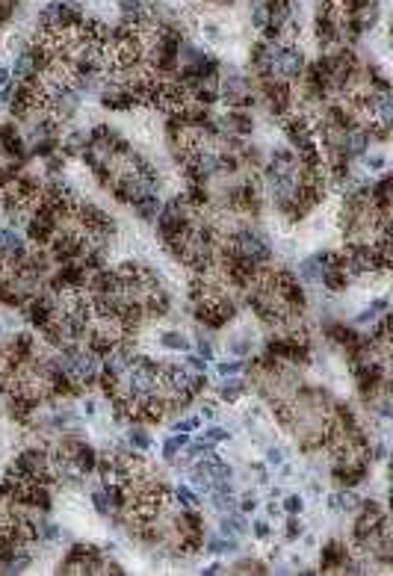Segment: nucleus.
<instances>
[{
	"mask_svg": "<svg viewBox=\"0 0 393 576\" xmlns=\"http://www.w3.org/2000/svg\"><path fill=\"white\" fill-rule=\"evenodd\" d=\"M243 370H246V361H240V357H237V361H222L219 367H216V372H219L222 379H225V375H237Z\"/></svg>",
	"mask_w": 393,
	"mask_h": 576,
	"instance_id": "obj_39",
	"label": "nucleus"
},
{
	"mask_svg": "<svg viewBox=\"0 0 393 576\" xmlns=\"http://www.w3.org/2000/svg\"><path fill=\"white\" fill-rule=\"evenodd\" d=\"M376 320H379V313L372 310V308H367L364 313H358V316H355V325H372Z\"/></svg>",
	"mask_w": 393,
	"mask_h": 576,
	"instance_id": "obj_49",
	"label": "nucleus"
},
{
	"mask_svg": "<svg viewBox=\"0 0 393 576\" xmlns=\"http://www.w3.org/2000/svg\"><path fill=\"white\" fill-rule=\"evenodd\" d=\"M189 444V434L187 431H174L172 438H166V444H163V461L166 464H174V459L181 455V449Z\"/></svg>",
	"mask_w": 393,
	"mask_h": 576,
	"instance_id": "obj_26",
	"label": "nucleus"
},
{
	"mask_svg": "<svg viewBox=\"0 0 393 576\" xmlns=\"http://www.w3.org/2000/svg\"><path fill=\"white\" fill-rule=\"evenodd\" d=\"M89 248V236L83 231H71V228H56V234L48 243V254L53 263H68V261H80Z\"/></svg>",
	"mask_w": 393,
	"mask_h": 576,
	"instance_id": "obj_5",
	"label": "nucleus"
},
{
	"mask_svg": "<svg viewBox=\"0 0 393 576\" xmlns=\"http://www.w3.org/2000/svg\"><path fill=\"white\" fill-rule=\"evenodd\" d=\"M160 346L166 349V352H189L192 349V340L187 334H181V331H163L160 334Z\"/></svg>",
	"mask_w": 393,
	"mask_h": 576,
	"instance_id": "obj_28",
	"label": "nucleus"
},
{
	"mask_svg": "<svg viewBox=\"0 0 393 576\" xmlns=\"http://www.w3.org/2000/svg\"><path fill=\"white\" fill-rule=\"evenodd\" d=\"M12 92H15V80H12V83H6V86H0V110L9 107V101H12Z\"/></svg>",
	"mask_w": 393,
	"mask_h": 576,
	"instance_id": "obj_50",
	"label": "nucleus"
},
{
	"mask_svg": "<svg viewBox=\"0 0 393 576\" xmlns=\"http://www.w3.org/2000/svg\"><path fill=\"white\" fill-rule=\"evenodd\" d=\"M281 511H287V514H302L305 511V500L299 493H287L284 500H281Z\"/></svg>",
	"mask_w": 393,
	"mask_h": 576,
	"instance_id": "obj_36",
	"label": "nucleus"
},
{
	"mask_svg": "<svg viewBox=\"0 0 393 576\" xmlns=\"http://www.w3.org/2000/svg\"><path fill=\"white\" fill-rule=\"evenodd\" d=\"M251 27L258 30V33H263L269 27V6H266V0H251Z\"/></svg>",
	"mask_w": 393,
	"mask_h": 576,
	"instance_id": "obj_30",
	"label": "nucleus"
},
{
	"mask_svg": "<svg viewBox=\"0 0 393 576\" xmlns=\"http://www.w3.org/2000/svg\"><path fill=\"white\" fill-rule=\"evenodd\" d=\"M328 508H331V511H343V514H355V508H358L355 491H352V488L334 491V493L328 496Z\"/></svg>",
	"mask_w": 393,
	"mask_h": 576,
	"instance_id": "obj_20",
	"label": "nucleus"
},
{
	"mask_svg": "<svg viewBox=\"0 0 393 576\" xmlns=\"http://www.w3.org/2000/svg\"><path fill=\"white\" fill-rule=\"evenodd\" d=\"M189 482H192V491H195V493H210V488H213L207 476H204V473H199L195 467H192V473H189Z\"/></svg>",
	"mask_w": 393,
	"mask_h": 576,
	"instance_id": "obj_38",
	"label": "nucleus"
},
{
	"mask_svg": "<svg viewBox=\"0 0 393 576\" xmlns=\"http://www.w3.org/2000/svg\"><path fill=\"white\" fill-rule=\"evenodd\" d=\"M154 222H157V231H160L163 240L187 236L192 228V207H187L184 195H174L166 204H160V213H157Z\"/></svg>",
	"mask_w": 393,
	"mask_h": 576,
	"instance_id": "obj_4",
	"label": "nucleus"
},
{
	"mask_svg": "<svg viewBox=\"0 0 393 576\" xmlns=\"http://www.w3.org/2000/svg\"><path fill=\"white\" fill-rule=\"evenodd\" d=\"M71 464L80 470L83 476H89V473H95V467H98V449L92 446V444H86V441H80L74 449H71Z\"/></svg>",
	"mask_w": 393,
	"mask_h": 576,
	"instance_id": "obj_16",
	"label": "nucleus"
},
{
	"mask_svg": "<svg viewBox=\"0 0 393 576\" xmlns=\"http://www.w3.org/2000/svg\"><path fill=\"white\" fill-rule=\"evenodd\" d=\"M63 538V532H60V526H56L53 520H48V518H36V541H42V544H56Z\"/></svg>",
	"mask_w": 393,
	"mask_h": 576,
	"instance_id": "obj_27",
	"label": "nucleus"
},
{
	"mask_svg": "<svg viewBox=\"0 0 393 576\" xmlns=\"http://www.w3.org/2000/svg\"><path fill=\"white\" fill-rule=\"evenodd\" d=\"M86 281H89V272L83 269V263L80 261H68V263H60V269L51 275L48 290L56 293V295L77 293V290H86Z\"/></svg>",
	"mask_w": 393,
	"mask_h": 576,
	"instance_id": "obj_6",
	"label": "nucleus"
},
{
	"mask_svg": "<svg viewBox=\"0 0 393 576\" xmlns=\"http://www.w3.org/2000/svg\"><path fill=\"white\" fill-rule=\"evenodd\" d=\"M95 411H98V405H95L92 399H86V402H83V414H86V417H95Z\"/></svg>",
	"mask_w": 393,
	"mask_h": 576,
	"instance_id": "obj_56",
	"label": "nucleus"
},
{
	"mask_svg": "<svg viewBox=\"0 0 393 576\" xmlns=\"http://www.w3.org/2000/svg\"><path fill=\"white\" fill-rule=\"evenodd\" d=\"M130 207H133V213L140 216L142 222H154V219H157V213H160V198H157V195H148V198H142V201H133Z\"/></svg>",
	"mask_w": 393,
	"mask_h": 576,
	"instance_id": "obj_29",
	"label": "nucleus"
},
{
	"mask_svg": "<svg viewBox=\"0 0 393 576\" xmlns=\"http://www.w3.org/2000/svg\"><path fill=\"white\" fill-rule=\"evenodd\" d=\"M364 166L370 174H379L387 169V157L384 154H364Z\"/></svg>",
	"mask_w": 393,
	"mask_h": 576,
	"instance_id": "obj_35",
	"label": "nucleus"
},
{
	"mask_svg": "<svg viewBox=\"0 0 393 576\" xmlns=\"http://www.w3.org/2000/svg\"><path fill=\"white\" fill-rule=\"evenodd\" d=\"M266 514H269V518H278V514H281V506H278V503H275V500H272V503L266 506Z\"/></svg>",
	"mask_w": 393,
	"mask_h": 576,
	"instance_id": "obj_55",
	"label": "nucleus"
},
{
	"mask_svg": "<svg viewBox=\"0 0 393 576\" xmlns=\"http://www.w3.org/2000/svg\"><path fill=\"white\" fill-rule=\"evenodd\" d=\"M86 293L89 295H110V293H122V278L115 269H98L89 272V281H86Z\"/></svg>",
	"mask_w": 393,
	"mask_h": 576,
	"instance_id": "obj_12",
	"label": "nucleus"
},
{
	"mask_svg": "<svg viewBox=\"0 0 393 576\" xmlns=\"http://www.w3.org/2000/svg\"><path fill=\"white\" fill-rule=\"evenodd\" d=\"M349 281H352V278L346 275L343 266H328V269H323V275H320V284H323L328 293H343V290L349 287Z\"/></svg>",
	"mask_w": 393,
	"mask_h": 576,
	"instance_id": "obj_19",
	"label": "nucleus"
},
{
	"mask_svg": "<svg viewBox=\"0 0 393 576\" xmlns=\"http://www.w3.org/2000/svg\"><path fill=\"white\" fill-rule=\"evenodd\" d=\"M352 559V553H349V547L343 544V541H328L325 547H323V562H320V570H340L346 562Z\"/></svg>",
	"mask_w": 393,
	"mask_h": 576,
	"instance_id": "obj_13",
	"label": "nucleus"
},
{
	"mask_svg": "<svg viewBox=\"0 0 393 576\" xmlns=\"http://www.w3.org/2000/svg\"><path fill=\"white\" fill-rule=\"evenodd\" d=\"M219 414V399H201V420H216Z\"/></svg>",
	"mask_w": 393,
	"mask_h": 576,
	"instance_id": "obj_44",
	"label": "nucleus"
},
{
	"mask_svg": "<svg viewBox=\"0 0 393 576\" xmlns=\"http://www.w3.org/2000/svg\"><path fill=\"white\" fill-rule=\"evenodd\" d=\"M83 9L71 4V0H51V4L38 12L36 24H38V33H48V36H66L68 30L80 27L83 24Z\"/></svg>",
	"mask_w": 393,
	"mask_h": 576,
	"instance_id": "obj_2",
	"label": "nucleus"
},
{
	"mask_svg": "<svg viewBox=\"0 0 393 576\" xmlns=\"http://www.w3.org/2000/svg\"><path fill=\"white\" fill-rule=\"evenodd\" d=\"M63 169H66V154H63V151H53L51 157H45V172H48V177H60Z\"/></svg>",
	"mask_w": 393,
	"mask_h": 576,
	"instance_id": "obj_32",
	"label": "nucleus"
},
{
	"mask_svg": "<svg viewBox=\"0 0 393 576\" xmlns=\"http://www.w3.org/2000/svg\"><path fill=\"white\" fill-rule=\"evenodd\" d=\"M199 426H201V417H187V420H178L172 429H174V431H187V434H189V431H195Z\"/></svg>",
	"mask_w": 393,
	"mask_h": 576,
	"instance_id": "obj_45",
	"label": "nucleus"
},
{
	"mask_svg": "<svg viewBox=\"0 0 393 576\" xmlns=\"http://www.w3.org/2000/svg\"><path fill=\"white\" fill-rule=\"evenodd\" d=\"M370 145H372V139H370L367 125L346 127L343 136H340V157L352 163V160H358V157H364L370 151Z\"/></svg>",
	"mask_w": 393,
	"mask_h": 576,
	"instance_id": "obj_10",
	"label": "nucleus"
},
{
	"mask_svg": "<svg viewBox=\"0 0 393 576\" xmlns=\"http://www.w3.org/2000/svg\"><path fill=\"white\" fill-rule=\"evenodd\" d=\"M80 101H83V92L74 89V86L68 83V86H63V89H56V92L48 95V112L63 125V122H68V118L77 115V110H80Z\"/></svg>",
	"mask_w": 393,
	"mask_h": 576,
	"instance_id": "obj_7",
	"label": "nucleus"
},
{
	"mask_svg": "<svg viewBox=\"0 0 393 576\" xmlns=\"http://www.w3.org/2000/svg\"><path fill=\"white\" fill-rule=\"evenodd\" d=\"M6 83H12V71H9V66H0V86H6Z\"/></svg>",
	"mask_w": 393,
	"mask_h": 576,
	"instance_id": "obj_52",
	"label": "nucleus"
},
{
	"mask_svg": "<svg viewBox=\"0 0 393 576\" xmlns=\"http://www.w3.org/2000/svg\"><path fill=\"white\" fill-rule=\"evenodd\" d=\"M251 535H254V538H258V541H266L269 535H272L269 520H254V523H251Z\"/></svg>",
	"mask_w": 393,
	"mask_h": 576,
	"instance_id": "obj_43",
	"label": "nucleus"
},
{
	"mask_svg": "<svg viewBox=\"0 0 393 576\" xmlns=\"http://www.w3.org/2000/svg\"><path fill=\"white\" fill-rule=\"evenodd\" d=\"M210 506L219 511V514L237 511V496H234L231 488H216V491H210Z\"/></svg>",
	"mask_w": 393,
	"mask_h": 576,
	"instance_id": "obj_25",
	"label": "nucleus"
},
{
	"mask_svg": "<svg viewBox=\"0 0 393 576\" xmlns=\"http://www.w3.org/2000/svg\"><path fill=\"white\" fill-rule=\"evenodd\" d=\"M92 508L101 514V518H110L112 514V506H110V496L104 493V488H98V491H92Z\"/></svg>",
	"mask_w": 393,
	"mask_h": 576,
	"instance_id": "obj_33",
	"label": "nucleus"
},
{
	"mask_svg": "<svg viewBox=\"0 0 393 576\" xmlns=\"http://www.w3.org/2000/svg\"><path fill=\"white\" fill-rule=\"evenodd\" d=\"M9 71H12L15 83H36L38 80V66H36V59L30 56V51L15 53V63H12Z\"/></svg>",
	"mask_w": 393,
	"mask_h": 576,
	"instance_id": "obj_14",
	"label": "nucleus"
},
{
	"mask_svg": "<svg viewBox=\"0 0 393 576\" xmlns=\"http://www.w3.org/2000/svg\"><path fill=\"white\" fill-rule=\"evenodd\" d=\"M237 357H246V355H251V337H243V340H231V346H228Z\"/></svg>",
	"mask_w": 393,
	"mask_h": 576,
	"instance_id": "obj_42",
	"label": "nucleus"
},
{
	"mask_svg": "<svg viewBox=\"0 0 393 576\" xmlns=\"http://www.w3.org/2000/svg\"><path fill=\"white\" fill-rule=\"evenodd\" d=\"M27 257V243L18 236L15 228H0V261H6L12 269L21 266V261Z\"/></svg>",
	"mask_w": 393,
	"mask_h": 576,
	"instance_id": "obj_11",
	"label": "nucleus"
},
{
	"mask_svg": "<svg viewBox=\"0 0 393 576\" xmlns=\"http://www.w3.org/2000/svg\"><path fill=\"white\" fill-rule=\"evenodd\" d=\"M0 151H4L9 160L15 163H27L30 160V151H27V142L21 130H18V122L12 118V122H4L0 125Z\"/></svg>",
	"mask_w": 393,
	"mask_h": 576,
	"instance_id": "obj_9",
	"label": "nucleus"
},
{
	"mask_svg": "<svg viewBox=\"0 0 393 576\" xmlns=\"http://www.w3.org/2000/svg\"><path fill=\"white\" fill-rule=\"evenodd\" d=\"M219 98L228 104V110H251L258 101V89H254V77L228 68L219 77Z\"/></svg>",
	"mask_w": 393,
	"mask_h": 576,
	"instance_id": "obj_3",
	"label": "nucleus"
},
{
	"mask_svg": "<svg viewBox=\"0 0 393 576\" xmlns=\"http://www.w3.org/2000/svg\"><path fill=\"white\" fill-rule=\"evenodd\" d=\"M222 570H225V567H222L219 562H213V565H207L201 573H204V576H216V573H222Z\"/></svg>",
	"mask_w": 393,
	"mask_h": 576,
	"instance_id": "obj_53",
	"label": "nucleus"
},
{
	"mask_svg": "<svg viewBox=\"0 0 393 576\" xmlns=\"http://www.w3.org/2000/svg\"><path fill=\"white\" fill-rule=\"evenodd\" d=\"M370 107L376 125L390 127L393 125V95L390 92H370Z\"/></svg>",
	"mask_w": 393,
	"mask_h": 576,
	"instance_id": "obj_15",
	"label": "nucleus"
},
{
	"mask_svg": "<svg viewBox=\"0 0 393 576\" xmlns=\"http://www.w3.org/2000/svg\"><path fill=\"white\" fill-rule=\"evenodd\" d=\"M248 532V523H246V514L237 508V511H225L222 520H219V535H228V538H243Z\"/></svg>",
	"mask_w": 393,
	"mask_h": 576,
	"instance_id": "obj_17",
	"label": "nucleus"
},
{
	"mask_svg": "<svg viewBox=\"0 0 393 576\" xmlns=\"http://www.w3.org/2000/svg\"><path fill=\"white\" fill-rule=\"evenodd\" d=\"M234 570H237V573H266V565H263V562H251V559H246V562H237V565H234Z\"/></svg>",
	"mask_w": 393,
	"mask_h": 576,
	"instance_id": "obj_40",
	"label": "nucleus"
},
{
	"mask_svg": "<svg viewBox=\"0 0 393 576\" xmlns=\"http://www.w3.org/2000/svg\"><path fill=\"white\" fill-rule=\"evenodd\" d=\"M302 535H305V523L299 520V514H290L287 529H284V538H287V541H299Z\"/></svg>",
	"mask_w": 393,
	"mask_h": 576,
	"instance_id": "obj_34",
	"label": "nucleus"
},
{
	"mask_svg": "<svg viewBox=\"0 0 393 576\" xmlns=\"http://www.w3.org/2000/svg\"><path fill=\"white\" fill-rule=\"evenodd\" d=\"M251 470H254V476H258V482H261V485H266V482H269V473H266V464H251Z\"/></svg>",
	"mask_w": 393,
	"mask_h": 576,
	"instance_id": "obj_51",
	"label": "nucleus"
},
{
	"mask_svg": "<svg viewBox=\"0 0 393 576\" xmlns=\"http://www.w3.org/2000/svg\"><path fill=\"white\" fill-rule=\"evenodd\" d=\"M334 4H340V6H343V4H349V0H334Z\"/></svg>",
	"mask_w": 393,
	"mask_h": 576,
	"instance_id": "obj_58",
	"label": "nucleus"
},
{
	"mask_svg": "<svg viewBox=\"0 0 393 576\" xmlns=\"http://www.w3.org/2000/svg\"><path fill=\"white\" fill-rule=\"evenodd\" d=\"M195 355H199V357H204V361L210 364L213 361V346L204 340V337H199V340H195Z\"/></svg>",
	"mask_w": 393,
	"mask_h": 576,
	"instance_id": "obj_46",
	"label": "nucleus"
},
{
	"mask_svg": "<svg viewBox=\"0 0 393 576\" xmlns=\"http://www.w3.org/2000/svg\"><path fill=\"white\" fill-rule=\"evenodd\" d=\"M231 434H228V429H222V426H207L204 429V434H201V441H207V444H222V441H228Z\"/></svg>",
	"mask_w": 393,
	"mask_h": 576,
	"instance_id": "obj_37",
	"label": "nucleus"
},
{
	"mask_svg": "<svg viewBox=\"0 0 393 576\" xmlns=\"http://www.w3.org/2000/svg\"><path fill=\"white\" fill-rule=\"evenodd\" d=\"M222 246L231 251V254H237V257H243V261H248V263H254V266H269L272 263V248H269V243H266V236L263 234H258V231H251V228H234L228 236H222Z\"/></svg>",
	"mask_w": 393,
	"mask_h": 576,
	"instance_id": "obj_1",
	"label": "nucleus"
},
{
	"mask_svg": "<svg viewBox=\"0 0 393 576\" xmlns=\"http://www.w3.org/2000/svg\"><path fill=\"white\" fill-rule=\"evenodd\" d=\"M127 444H130V449H136V452H148L151 449V434H148V426H140V423H130L127 426V438H125Z\"/></svg>",
	"mask_w": 393,
	"mask_h": 576,
	"instance_id": "obj_24",
	"label": "nucleus"
},
{
	"mask_svg": "<svg viewBox=\"0 0 393 576\" xmlns=\"http://www.w3.org/2000/svg\"><path fill=\"white\" fill-rule=\"evenodd\" d=\"M187 370H192V372H207V361L192 352V355H187Z\"/></svg>",
	"mask_w": 393,
	"mask_h": 576,
	"instance_id": "obj_48",
	"label": "nucleus"
},
{
	"mask_svg": "<svg viewBox=\"0 0 393 576\" xmlns=\"http://www.w3.org/2000/svg\"><path fill=\"white\" fill-rule=\"evenodd\" d=\"M266 464H269V467H281V464H284V449L269 446V449H266Z\"/></svg>",
	"mask_w": 393,
	"mask_h": 576,
	"instance_id": "obj_47",
	"label": "nucleus"
},
{
	"mask_svg": "<svg viewBox=\"0 0 393 576\" xmlns=\"http://www.w3.org/2000/svg\"><path fill=\"white\" fill-rule=\"evenodd\" d=\"M237 508H240L243 514L254 511V508H258V493H254V491H246V493L240 496V503H237Z\"/></svg>",
	"mask_w": 393,
	"mask_h": 576,
	"instance_id": "obj_41",
	"label": "nucleus"
},
{
	"mask_svg": "<svg viewBox=\"0 0 393 576\" xmlns=\"http://www.w3.org/2000/svg\"><path fill=\"white\" fill-rule=\"evenodd\" d=\"M248 390V382L243 379V375H225V382L219 384V402H237L240 396Z\"/></svg>",
	"mask_w": 393,
	"mask_h": 576,
	"instance_id": "obj_18",
	"label": "nucleus"
},
{
	"mask_svg": "<svg viewBox=\"0 0 393 576\" xmlns=\"http://www.w3.org/2000/svg\"><path fill=\"white\" fill-rule=\"evenodd\" d=\"M210 4H213V6H231L234 0H210Z\"/></svg>",
	"mask_w": 393,
	"mask_h": 576,
	"instance_id": "obj_57",
	"label": "nucleus"
},
{
	"mask_svg": "<svg viewBox=\"0 0 393 576\" xmlns=\"http://www.w3.org/2000/svg\"><path fill=\"white\" fill-rule=\"evenodd\" d=\"M370 308H372V310H376V313H379V316H382V313H384V310H387V299H376V302H372V305H370Z\"/></svg>",
	"mask_w": 393,
	"mask_h": 576,
	"instance_id": "obj_54",
	"label": "nucleus"
},
{
	"mask_svg": "<svg viewBox=\"0 0 393 576\" xmlns=\"http://www.w3.org/2000/svg\"><path fill=\"white\" fill-rule=\"evenodd\" d=\"M272 71H275V77H281V80H287V83L302 80V74H305V53L296 45H284L278 51V56H275Z\"/></svg>",
	"mask_w": 393,
	"mask_h": 576,
	"instance_id": "obj_8",
	"label": "nucleus"
},
{
	"mask_svg": "<svg viewBox=\"0 0 393 576\" xmlns=\"http://www.w3.org/2000/svg\"><path fill=\"white\" fill-rule=\"evenodd\" d=\"M323 269H325V257L320 251V254H313V257H308V261L299 263V278H302L305 284H320Z\"/></svg>",
	"mask_w": 393,
	"mask_h": 576,
	"instance_id": "obj_21",
	"label": "nucleus"
},
{
	"mask_svg": "<svg viewBox=\"0 0 393 576\" xmlns=\"http://www.w3.org/2000/svg\"><path fill=\"white\" fill-rule=\"evenodd\" d=\"M172 496H174V503H178L181 508H195V506L201 503V496L195 493L192 488H187V485H178V488L172 491Z\"/></svg>",
	"mask_w": 393,
	"mask_h": 576,
	"instance_id": "obj_31",
	"label": "nucleus"
},
{
	"mask_svg": "<svg viewBox=\"0 0 393 576\" xmlns=\"http://www.w3.org/2000/svg\"><path fill=\"white\" fill-rule=\"evenodd\" d=\"M210 555H225V553H237L240 550V538H228V535H210L201 544Z\"/></svg>",
	"mask_w": 393,
	"mask_h": 576,
	"instance_id": "obj_22",
	"label": "nucleus"
},
{
	"mask_svg": "<svg viewBox=\"0 0 393 576\" xmlns=\"http://www.w3.org/2000/svg\"><path fill=\"white\" fill-rule=\"evenodd\" d=\"M86 142H89V133L86 130H71L63 142H60V151L66 154V157H80L83 154V148H86Z\"/></svg>",
	"mask_w": 393,
	"mask_h": 576,
	"instance_id": "obj_23",
	"label": "nucleus"
}]
</instances>
